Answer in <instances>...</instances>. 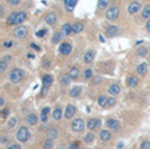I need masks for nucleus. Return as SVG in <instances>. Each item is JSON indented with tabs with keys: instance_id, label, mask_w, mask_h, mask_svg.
<instances>
[{
	"instance_id": "1",
	"label": "nucleus",
	"mask_w": 150,
	"mask_h": 149,
	"mask_svg": "<svg viewBox=\"0 0 150 149\" xmlns=\"http://www.w3.org/2000/svg\"><path fill=\"white\" fill-rule=\"evenodd\" d=\"M30 139V132H29L28 127L25 126H21L20 128L17 129V132H16V140H17L18 143H26L28 140Z\"/></svg>"
},
{
	"instance_id": "2",
	"label": "nucleus",
	"mask_w": 150,
	"mask_h": 149,
	"mask_svg": "<svg viewBox=\"0 0 150 149\" xmlns=\"http://www.w3.org/2000/svg\"><path fill=\"white\" fill-rule=\"evenodd\" d=\"M70 128L73 132H75V133H79V132L84 131V128H87V123H84V120L80 118H75L71 120Z\"/></svg>"
},
{
	"instance_id": "3",
	"label": "nucleus",
	"mask_w": 150,
	"mask_h": 149,
	"mask_svg": "<svg viewBox=\"0 0 150 149\" xmlns=\"http://www.w3.org/2000/svg\"><path fill=\"white\" fill-rule=\"evenodd\" d=\"M24 75H25L24 70H21V69H12L9 71V74H8V78H9V81L12 83H20L24 79Z\"/></svg>"
},
{
	"instance_id": "4",
	"label": "nucleus",
	"mask_w": 150,
	"mask_h": 149,
	"mask_svg": "<svg viewBox=\"0 0 150 149\" xmlns=\"http://www.w3.org/2000/svg\"><path fill=\"white\" fill-rule=\"evenodd\" d=\"M119 16H120V7L119 5H111V7L105 11V18L109 21L117 20Z\"/></svg>"
},
{
	"instance_id": "5",
	"label": "nucleus",
	"mask_w": 150,
	"mask_h": 149,
	"mask_svg": "<svg viewBox=\"0 0 150 149\" xmlns=\"http://www.w3.org/2000/svg\"><path fill=\"white\" fill-rule=\"evenodd\" d=\"M141 11H142V4H141L140 1H137V0L132 1L129 5H128V8H127L128 15H130V16L137 15V13L141 12Z\"/></svg>"
},
{
	"instance_id": "6",
	"label": "nucleus",
	"mask_w": 150,
	"mask_h": 149,
	"mask_svg": "<svg viewBox=\"0 0 150 149\" xmlns=\"http://www.w3.org/2000/svg\"><path fill=\"white\" fill-rule=\"evenodd\" d=\"M13 34H15L16 38L23 40V38H25V37L28 36V28L24 26V25H17L15 28V31H13Z\"/></svg>"
},
{
	"instance_id": "7",
	"label": "nucleus",
	"mask_w": 150,
	"mask_h": 149,
	"mask_svg": "<svg viewBox=\"0 0 150 149\" xmlns=\"http://www.w3.org/2000/svg\"><path fill=\"white\" fill-rule=\"evenodd\" d=\"M86 123H87V128L90 131H96L98 128L101 127V120L99 118H90Z\"/></svg>"
},
{
	"instance_id": "8",
	"label": "nucleus",
	"mask_w": 150,
	"mask_h": 149,
	"mask_svg": "<svg viewBox=\"0 0 150 149\" xmlns=\"http://www.w3.org/2000/svg\"><path fill=\"white\" fill-rule=\"evenodd\" d=\"M75 114H76V107H75L74 104H67L65 108V114H63V116H65V119H67V120H73Z\"/></svg>"
},
{
	"instance_id": "9",
	"label": "nucleus",
	"mask_w": 150,
	"mask_h": 149,
	"mask_svg": "<svg viewBox=\"0 0 150 149\" xmlns=\"http://www.w3.org/2000/svg\"><path fill=\"white\" fill-rule=\"evenodd\" d=\"M71 52H73V45H71L70 42L63 41L59 46V53L62 55H65V57H67V55L71 54Z\"/></svg>"
},
{
	"instance_id": "10",
	"label": "nucleus",
	"mask_w": 150,
	"mask_h": 149,
	"mask_svg": "<svg viewBox=\"0 0 150 149\" xmlns=\"http://www.w3.org/2000/svg\"><path fill=\"white\" fill-rule=\"evenodd\" d=\"M105 127H107L108 129H111V131L120 132V123L116 120V119H107Z\"/></svg>"
},
{
	"instance_id": "11",
	"label": "nucleus",
	"mask_w": 150,
	"mask_h": 149,
	"mask_svg": "<svg viewBox=\"0 0 150 149\" xmlns=\"http://www.w3.org/2000/svg\"><path fill=\"white\" fill-rule=\"evenodd\" d=\"M95 50H92V49H90V50H87V52L84 53V57H83V62L86 63V65H90V63H92L93 62V60H95Z\"/></svg>"
},
{
	"instance_id": "12",
	"label": "nucleus",
	"mask_w": 150,
	"mask_h": 149,
	"mask_svg": "<svg viewBox=\"0 0 150 149\" xmlns=\"http://www.w3.org/2000/svg\"><path fill=\"white\" fill-rule=\"evenodd\" d=\"M99 137H100V141L101 143H108L111 141L112 139V133H111V129H101L100 131V135H99Z\"/></svg>"
},
{
	"instance_id": "13",
	"label": "nucleus",
	"mask_w": 150,
	"mask_h": 149,
	"mask_svg": "<svg viewBox=\"0 0 150 149\" xmlns=\"http://www.w3.org/2000/svg\"><path fill=\"white\" fill-rule=\"evenodd\" d=\"M148 70H149V63L148 62H141L140 65L137 66V69H136V73L138 74V75L144 77L148 74Z\"/></svg>"
},
{
	"instance_id": "14",
	"label": "nucleus",
	"mask_w": 150,
	"mask_h": 149,
	"mask_svg": "<svg viewBox=\"0 0 150 149\" xmlns=\"http://www.w3.org/2000/svg\"><path fill=\"white\" fill-rule=\"evenodd\" d=\"M44 21L47 24V25H55L57 24V21H58V18H57V15L55 13H53V12H49L46 16L44 17Z\"/></svg>"
},
{
	"instance_id": "15",
	"label": "nucleus",
	"mask_w": 150,
	"mask_h": 149,
	"mask_svg": "<svg viewBox=\"0 0 150 149\" xmlns=\"http://www.w3.org/2000/svg\"><path fill=\"white\" fill-rule=\"evenodd\" d=\"M25 120H26V124H28V126L33 127V126H36V124L38 123V116H37L34 112L28 114V115H26V118H25Z\"/></svg>"
},
{
	"instance_id": "16",
	"label": "nucleus",
	"mask_w": 150,
	"mask_h": 149,
	"mask_svg": "<svg viewBox=\"0 0 150 149\" xmlns=\"http://www.w3.org/2000/svg\"><path fill=\"white\" fill-rule=\"evenodd\" d=\"M120 92H121V87H120V84H117V83L109 84V87H108V94L109 95L116 96V95H119Z\"/></svg>"
},
{
	"instance_id": "17",
	"label": "nucleus",
	"mask_w": 150,
	"mask_h": 149,
	"mask_svg": "<svg viewBox=\"0 0 150 149\" xmlns=\"http://www.w3.org/2000/svg\"><path fill=\"white\" fill-rule=\"evenodd\" d=\"M65 34L62 33V31H58V32H54L53 33V37H52V42L53 44H59V42H63V38H65Z\"/></svg>"
},
{
	"instance_id": "18",
	"label": "nucleus",
	"mask_w": 150,
	"mask_h": 149,
	"mask_svg": "<svg viewBox=\"0 0 150 149\" xmlns=\"http://www.w3.org/2000/svg\"><path fill=\"white\" fill-rule=\"evenodd\" d=\"M61 31H62V33L65 34L66 37L71 36V34L74 33V31H73V24H70V23H65L62 26H61Z\"/></svg>"
},
{
	"instance_id": "19",
	"label": "nucleus",
	"mask_w": 150,
	"mask_h": 149,
	"mask_svg": "<svg viewBox=\"0 0 150 149\" xmlns=\"http://www.w3.org/2000/svg\"><path fill=\"white\" fill-rule=\"evenodd\" d=\"M63 111H62V107L61 106H57V107L53 110V112H52V115H53V119L54 120H57V121H59L61 119H62V116H63Z\"/></svg>"
},
{
	"instance_id": "20",
	"label": "nucleus",
	"mask_w": 150,
	"mask_h": 149,
	"mask_svg": "<svg viewBox=\"0 0 150 149\" xmlns=\"http://www.w3.org/2000/svg\"><path fill=\"white\" fill-rule=\"evenodd\" d=\"M63 4H65V9L69 13H71L74 11L75 5L78 4V0H63Z\"/></svg>"
},
{
	"instance_id": "21",
	"label": "nucleus",
	"mask_w": 150,
	"mask_h": 149,
	"mask_svg": "<svg viewBox=\"0 0 150 149\" xmlns=\"http://www.w3.org/2000/svg\"><path fill=\"white\" fill-rule=\"evenodd\" d=\"M26 18H28V13L25 11H18L16 17V25H21L24 21H26Z\"/></svg>"
},
{
	"instance_id": "22",
	"label": "nucleus",
	"mask_w": 150,
	"mask_h": 149,
	"mask_svg": "<svg viewBox=\"0 0 150 149\" xmlns=\"http://www.w3.org/2000/svg\"><path fill=\"white\" fill-rule=\"evenodd\" d=\"M138 83H140V79H138L137 75H130V77H128V79H127L128 87H132V89H133V87H137Z\"/></svg>"
},
{
	"instance_id": "23",
	"label": "nucleus",
	"mask_w": 150,
	"mask_h": 149,
	"mask_svg": "<svg viewBox=\"0 0 150 149\" xmlns=\"http://www.w3.org/2000/svg\"><path fill=\"white\" fill-rule=\"evenodd\" d=\"M58 136H59V132H58V129L55 128V127H49V129L46 131V137L55 140Z\"/></svg>"
},
{
	"instance_id": "24",
	"label": "nucleus",
	"mask_w": 150,
	"mask_h": 149,
	"mask_svg": "<svg viewBox=\"0 0 150 149\" xmlns=\"http://www.w3.org/2000/svg\"><path fill=\"white\" fill-rule=\"evenodd\" d=\"M73 31H74V34H79L84 31V24L82 21H75L73 24Z\"/></svg>"
},
{
	"instance_id": "25",
	"label": "nucleus",
	"mask_w": 150,
	"mask_h": 149,
	"mask_svg": "<svg viewBox=\"0 0 150 149\" xmlns=\"http://www.w3.org/2000/svg\"><path fill=\"white\" fill-rule=\"evenodd\" d=\"M117 32H119V26L116 25H108L105 28V33L108 37H115L117 34Z\"/></svg>"
},
{
	"instance_id": "26",
	"label": "nucleus",
	"mask_w": 150,
	"mask_h": 149,
	"mask_svg": "<svg viewBox=\"0 0 150 149\" xmlns=\"http://www.w3.org/2000/svg\"><path fill=\"white\" fill-rule=\"evenodd\" d=\"M69 75H70V78L73 79V81H76L78 78H79V75H80V71H79V69L76 67V66H73V67L69 70Z\"/></svg>"
},
{
	"instance_id": "27",
	"label": "nucleus",
	"mask_w": 150,
	"mask_h": 149,
	"mask_svg": "<svg viewBox=\"0 0 150 149\" xmlns=\"http://www.w3.org/2000/svg\"><path fill=\"white\" fill-rule=\"evenodd\" d=\"M52 84H53V77L50 75V74H45V75H42V86H45V87L49 89Z\"/></svg>"
},
{
	"instance_id": "28",
	"label": "nucleus",
	"mask_w": 150,
	"mask_h": 149,
	"mask_svg": "<svg viewBox=\"0 0 150 149\" xmlns=\"http://www.w3.org/2000/svg\"><path fill=\"white\" fill-rule=\"evenodd\" d=\"M16 17H17V12H11L5 18L7 25H16Z\"/></svg>"
},
{
	"instance_id": "29",
	"label": "nucleus",
	"mask_w": 150,
	"mask_h": 149,
	"mask_svg": "<svg viewBox=\"0 0 150 149\" xmlns=\"http://www.w3.org/2000/svg\"><path fill=\"white\" fill-rule=\"evenodd\" d=\"M98 104L100 106L101 108H107V107H108V96H105L104 94L99 95V98H98Z\"/></svg>"
},
{
	"instance_id": "30",
	"label": "nucleus",
	"mask_w": 150,
	"mask_h": 149,
	"mask_svg": "<svg viewBox=\"0 0 150 149\" xmlns=\"http://www.w3.org/2000/svg\"><path fill=\"white\" fill-rule=\"evenodd\" d=\"M111 0H98V9L99 11H107L109 8Z\"/></svg>"
},
{
	"instance_id": "31",
	"label": "nucleus",
	"mask_w": 150,
	"mask_h": 149,
	"mask_svg": "<svg viewBox=\"0 0 150 149\" xmlns=\"http://www.w3.org/2000/svg\"><path fill=\"white\" fill-rule=\"evenodd\" d=\"M83 141H84L86 144H92V143L95 141V133H93V131L87 132V133L84 135V137H83Z\"/></svg>"
},
{
	"instance_id": "32",
	"label": "nucleus",
	"mask_w": 150,
	"mask_h": 149,
	"mask_svg": "<svg viewBox=\"0 0 150 149\" xmlns=\"http://www.w3.org/2000/svg\"><path fill=\"white\" fill-rule=\"evenodd\" d=\"M71 81H73V79L70 78V75H69V74H63V75L59 78V84H61V86H63V87H66V86H69V84H70Z\"/></svg>"
},
{
	"instance_id": "33",
	"label": "nucleus",
	"mask_w": 150,
	"mask_h": 149,
	"mask_svg": "<svg viewBox=\"0 0 150 149\" xmlns=\"http://www.w3.org/2000/svg\"><path fill=\"white\" fill-rule=\"evenodd\" d=\"M141 17H142L144 20H149L150 18V4H146L145 7L142 8V11H141Z\"/></svg>"
},
{
	"instance_id": "34",
	"label": "nucleus",
	"mask_w": 150,
	"mask_h": 149,
	"mask_svg": "<svg viewBox=\"0 0 150 149\" xmlns=\"http://www.w3.org/2000/svg\"><path fill=\"white\" fill-rule=\"evenodd\" d=\"M79 95H82V87L80 86H74L70 90V96L71 98H78Z\"/></svg>"
},
{
	"instance_id": "35",
	"label": "nucleus",
	"mask_w": 150,
	"mask_h": 149,
	"mask_svg": "<svg viewBox=\"0 0 150 149\" xmlns=\"http://www.w3.org/2000/svg\"><path fill=\"white\" fill-rule=\"evenodd\" d=\"M93 70L92 69H86L84 71H83V79L84 81H90V79H92L93 78Z\"/></svg>"
},
{
	"instance_id": "36",
	"label": "nucleus",
	"mask_w": 150,
	"mask_h": 149,
	"mask_svg": "<svg viewBox=\"0 0 150 149\" xmlns=\"http://www.w3.org/2000/svg\"><path fill=\"white\" fill-rule=\"evenodd\" d=\"M17 118L16 116H11L9 119H8V121H7V126H8V128L9 129H12V128H15L16 126H17Z\"/></svg>"
},
{
	"instance_id": "37",
	"label": "nucleus",
	"mask_w": 150,
	"mask_h": 149,
	"mask_svg": "<svg viewBox=\"0 0 150 149\" xmlns=\"http://www.w3.org/2000/svg\"><path fill=\"white\" fill-rule=\"evenodd\" d=\"M53 148H54V140L46 137L44 141V149H53Z\"/></svg>"
},
{
	"instance_id": "38",
	"label": "nucleus",
	"mask_w": 150,
	"mask_h": 149,
	"mask_svg": "<svg viewBox=\"0 0 150 149\" xmlns=\"http://www.w3.org/2000/svg\"><path fill=\"white\" fill-rule=\"evenodd\" d=\"M148 52H149V49L146 46H141L137 49V55L138 57H145V55L148 54Z\"/></svg>"
},
{
	"instance_id": "39",
	"label": "nucleus",
	"mask_w": 150,
	"mask_h": 149,
	"mask_svg": "<svg viewBox=\"0 0 150 149\" xmlns=\"http://www.w3.org/2000/svg\"><path fill=\"white\" fill-rule=\"evenodd\" d=\"M116 103H117L116 96H108V107L107 108H112L113 106H116Z\"/></svg>"
},
{
	"instance_id": "40",
	"label": "nucleus",
	"mask_w": 150,
	"mask_h": 149,
	"mask_svg": "<svg viewBox=\"0 0 150 149\" xmlns=\"http://www.w3.org/2000/svg\"><path fill=\"white\" fill-rule=\"evenodd\" d=\"M46 29L45 28H42V29H38V31H37V33H36V36L38 37V38H42V37H45L46 36Z\"/></svg>"
},
{
	"instance_id": "41",
	"label": "nucleus",
	"mask_w": 150,
	"mask_h": 149,
	"mask_svg": "<svg viewBox=\"0 0 150 149\" xmlns=\"http://www.w3.org/2000/svg\"><path fill=\"white\" fill-rule=\"evenodd\" d=\"M13 45H15V42H13L12 40H5V41L3 42V46H4L5 49H9V48H12Z\"/></svg>"
},
{
	"instance_id": "42",
	"label": "nucleus",
	"mask_w": 150,
	"mask_h": 149,
	"mask_svg": "<svg viewBox=\"0 0 150 149\" xmlns=\"http://www.w3.org/2000/svg\"><path fill=\"white\" fill-rule=\"evenodd\" d=\"M7 63L8 62H5L4 60H1L0 61V73H5V70H7Z\"/></svg>"
},
{
	"instance_id": "43",
	"label": "nucleus",
	"mask_w": 150,
	"mask_h": 149,
	"mask_svg": "<svg viewBox=\"0 0 150 149\" xmlns=\"http://www.w3.org/2000/svg\"><path fill=\"white\" fill-rule=\"evenodd\" d=\"M0 116H1L3 119H7L8 116H9V110H8V108H3L1 112H0Z\"/></svg>"
},
{
	"instance_id": "44",
	"label": "nucleus",
	"mask_w": 150,
	"mask_h": 149,
	"mask_svg": "<svg viewBox=\"0 0 150 149\" xmlns=\"http://www.w3.org/2000/svg\"><path fill=\"white\" fill-rule=\"evenodd\" d=\"M140 149H150V141L149 140H145V141L141 143Z\"/></svg>"
},
{
	"instance_id": "45",
	"label": "nucleus",
	"mask_w": 150,
	"mask_h": 149,
	"mask_svg": "<svg viewBox=\"0 0 150 149\" xmlns=\"http://www.w3.org/2000/svg\"><path fill=\"white\" fill-rule=\"evenodd\" d=\"M23 1V0H7V3L9 5H13V7H17L18 4H20V3Z\"/></svg>"
},
{
	"instance_id": "46",
	"label": "nucleus",
	"mask_w": 150,
	"mask_h": 149,
	"mask_svg": "<svg viewBox=\"0 0 150 149\" xmlns=\"http://www.w3.org/2000/svg\"><path fill=\"white\" fill-rule=\"evenodd\" d=\"M69 149H80V147H79V144H78L76 141H74V143H71V144L69 145Z\"/></svg>"
},
{
	"instance_id": "47",
	"label": "nucleus",
	"mask_w": 150,
	"mask_h": 149,
	"mask_svg": "<svg viewBox=\"0 0 150 149\" xmlns=\"http://www.w3.org/2000/svg\"><path fill=\"white\" fill-rule=\"evenodd\" d=\"M49 112H50V108L49 107H45V108H42L41 115H49Z\"/></svg>"
},
{
	"instance_id": "48",
	"label": "nucleus",
	"mask_w": 150,
	"mask_h": 149,
	"mask_svg": "<svg viewBox=\"0 0 150 149\" xmlns=\"http://www.w3.org/2000/svg\"><path fill=\"white\" fill-rule=\"evenodd\" d=\"M7 149H20V145L18 144H9Z\"/></svg>"
},
{
	"instance_id": "49",
	"label": "nucleus",
	"mask_w": 150,
	"mask_h": 149,
	"mask_svg": "<svg viewBox=\"0 0 150 149\" xmlns=\"http://www.w3.org/2000/svg\"><path fill=\"white\" fill-rule=\"evenodd\" d=\"M145 29H146V32H149V33H150V18H149V20H146Z\"/></svg>"
},
{
	"instance_id": "50",
	"label": "nucleus",
	"mask_w": 150,
	"mask_h": 149,
	"mask_svg": "<svg viewBox=\"0 0 150 149\" xmlns=\"http://www.w3.org/2000/svg\"><path fill=\"white\" fill-rule=\"evenodd\" d=\"M50 66H52V65H50V61L46 60V61L44 62V67H45V69H50Z\"/></svg>"
},
{
	"instance_id": "51",
	"label": "nucleus",
	"mask_w": 150,
	"mask_h": 149,
	"mask_svg": "<svg viewBox=\"0 0 150 149\" xmlns=\"http://www.w3.org/2000/svg\"><path fill=\"white\" fill-rule=\"evenodd\" d=\"M8 143V136H3L1 137V145H5Z\"/></svg>"
},
{
	"instance_id": "52",
	"label": "nucleus",
	"mask_w": 150,
	"mask_h": 149,
	"mask_svg": "<svg viewBox=\"0 0 150 149\" xmlns=\"http://www.w3.org/2000/svg\"><path fill=\"white\" fill-rule=\"evenodd\" d=\"M3 60H4L5 62H11V61H12V55H4Z\"/></svg>"
},
{
	"instance_id": "53",
	"label": "nucleus",
	"mask_w": 150,
	"mask_h": 149,
	"mask_svg": "<svg viewBox=\"0 0 150 149\" xmlns=\"http://www.w3.org/2000/svg\"><path fill=\"white\" fill-rule=\"evenodd\" d=\"M40 119H41L42 123H46V121H47V115H41V116H40Z\"/></svg>"
},
{
	"instance_id": "54",
	"label": "nucleus",
	"mask_w": 150,
	"mask_h": 149,
	"mask_svg": "<svg viewBox=\"0 0 150 149\" xmlns=\"http://www.w3.org/2000/svg\"><path fill=\"white\" fill-rule=\"evenodd\" d=\"M99 82H101V78H96V79H95V81H93V84L99 83Z\"/></svg>"
},
{
	"instance_id": "55",
	"label": "nucleus",
	"mask_w": 150,
	"mask_h": 149,
	"mask_svg": "<svg viewBox=\"0 0 150 149\" xmlns=\"http://www.w3.org/2000/svg\"><path fill=\"white\" fill-rule=\"evenodd\" d=\"M30 46H32V48H34V49H36V50H40V48H38V46H37V45H34V44H32V45H30Z\"/></svg>"
},
{
	"instance_id": "56",
	"label": "nucleus",
	"mask_w": 150,
	"mask_h": 149,
	"mask_svg": "<svg viewBox=\"0 0 150 149\" xmlns=\"http://www.w3.org/2000/svg\"><path fill=\"white\" fill-rule=\"evenodd\" d=\"M0 106H4V98L1 96V99H0Z\"/></svg>"
}]
</instances>
